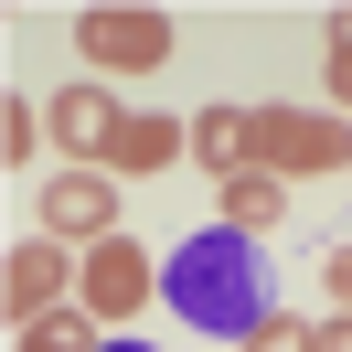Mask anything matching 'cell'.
Wrapping results in <instances>:
<instances>
[{
	"label": "cell",
	"instance_id": "cell-1",
	"mask_svg": "<svg viewBox=\"0 0 352 352\" xmlns=\"http://www.w3.org/2000/svg\"><path fill=\"white\" fill-rule=\"evenodd\" d=\"M160 299H171L192 331H214V342H245V331L267 320L256 235H235V224H214V235H182L171 256H160Z\"/></svg>",
	"mask_w": 352,
	"mask_h": 352
},
{
	"label": "cell",
	"instance_id": "cell-7",
	"mask_svg": "<svg viewBox=\"0 0 352 352\" xmlns=\"http://www.w3.org/2000/svg\"><path fill=\"white\" fill-rule=\"evenodd\" d=\"M43 129L65 139L75 160H107V150H118V129H129V107H118L107 86H65V96L43 107Z\"/></svg>",
	"mask_w": 352,
	"mask_h": 352
},
{
	"label": "cell",
	"instance_id": "cell-15",
	"mask_svg": "<svg viewBox=\"0 0 352 352\" xmlns=\"http://www.w3.org/2000/svg\"><path fill=\"white\" fill-rule=\"evenodd\" d=\"M320 288H331V309H352V245H331V256H320Z\"/></svg>",
	"mask_w": 352,
	"mask_h": 352
},
{
	"label": "cell",
	"instance_id": "cell-12",
	"mask_svg": "<svg viewBox=\"0 0 352 352\" xmlns=\"http://www.w3.org/2000/svg\"><path fill=\"white\" fill-rule=\"evenodd\" d=\"M43 139H54V129H43V118L22 107V96H11V107H0V160H11V171H22V160L43 150Z\"/></svg>",
	"mask_w": 352,
	"mask_h": 352
},
{
	"label": "cell",
	"instance_id": "cell-2",
	"mask_svg": "<svg viewBox=\"0 0 352 352\" xmlns=\"http://www.w3.org/2000/svg\"><path fill=\"white\" fill-rule=\"evenodd\" d=\"M256 160H267L278 182L352 171V118H320V107H256Z\"/></svg>",
	"mask_w": 352,
	"mask_h": 352
},
{
	"label": "cell",
	"instance_id": "cell-17",
	"mask_svg": "<svg viewBox=\"0 0 352 352\" xmlns=\"http://www.w3.org/2000/svg\"><path fill=\"white\" fill-rule=\"evenodd\" d=\"M96 352H150V342H96Z\"/></svg>",
	"mask_w": 352,
	"mask_h": 352
},
{
	"label": "cell",
	"instance_id": "cell-3",
	"mask_svg": "<svg viewBox=\"0 0 352 352\" xmlns=\"http://www.w3.org/2000/svg\"><path fill=\"white\" fill-rule=\"evenodd\" d=\"M75 299H86V320L107 331V320H139V299H160V256L139 235H107V245H86V278H75Z\"/></svg>",
	"mask_w": 352,
	"mask_h": 352
},
{
	"label": "cell",
	"instance_id": "cell-8",
	"mask_svg": "<svg viewBox=\"0 0 352 352\" xmlns=\"http://www.w3.org/2000/svg\"><path fill=\"white\" fill-rule=\"evenodd\" d=\"M192 160H203L214 182L256 171V107H203V118H192Z\"/></svg>",
	"mask_w": 352,
	"mask_h": 352
},
{
	"label": "cell",
	"instance_id": "cell-6",
	"mask_svg": "<svg viewBox=\"0 0 352 352\" xmlns=\"http://www.w3.org/2000/svg\"><path fill=\"white\" fill-rule=\"evenodd\" d=\"M43 235H65V245H107V235H118V182H107V171H65V182H43Z\"/></svg>",
	"mask_w": 352,
	"mask_h": 352
},
{
	"label": "cell",
	"instance_id": "cell-13",
	"mask_svg": "<svg viewBox=\"0 0 352 352\" xmlns=\"http://www.w3.org/2000/svg\"><path fill=\"white\" fill-rule=\"evenodd\" d=\"M309 331H320V320H299V309H267V320L245 331V352H309Z\"/></svg>",
	"mask_w": 352,
	"mask_h": 352
},
{
	"label": "cell",
	"instance_id": "cell-4",
	"mask_svg": "<svg viewBox=\"0 0 352 352\" xmlns=\"http://www.w3.org/2000/svg\"><path fill=\"white\" fill-rule=\"evenodd\" d=\"M75 54L96 75H150L171 65V11H75Z\"/></svg>",
	"mask_w": 352,
	"mask_h": 352
},
{
	"label": "cell",
	"instance_id": "cell-9",
	"mask_svg": "<svg viewBox=\"0 0 352 352\" xmlns=\"http://www.w3.org/2000/svg\"><path fill=\"white\" fill-rule=\"evenodd\" d=\"M224 224H235V235H278V224H288V182L267 171V160L235 171V182H224Z\"/></svg>",
	"mask_w": 352,
	"mask_h": 352
},
{
	"label": "cell",
	"instance_id": "cell-16",
	"mask_svg": "<svg viewBox=\"0 0 352 352\" xmlns=\"http://www.w3.org/2000/svg\"><path fill=\"white\" fill-rule=\"evenodd\" d=\"M309 352H352V309H331V320L309 331Z\"/></svg>",
	"mask_w": 352,
	"mask_h": 352
},
{
	"label": "cell",
	"instance_id": "cell-14",
	"mask_svg": "<svg viewBox=\"0 0 352 352\" xmlns=\"http://www.w3.org/2000/svg\"><path fill=\"white\" fill-rule=\"evenodd\" d=\"M320 75H331V96L352 107V11H331V65H320Z\"/></svg>",
	"mask_w": 352,
	"mask_h": 352
},
{
	"label": "cell",
	"instance_id": "cell-5",
	"mask_svg": "<svg viewBox=\"0 0 352 352\" xmlns=\"http://www.w3.org/2000/svg\"><path fill=\"white\" fill-rule=\"evenodd\" d=\"M75 278H86V256H65V235H22L11 256H0V299H11V331L54 320Z\"/></svg>",
	"mask_w": 352,
	"mask_h": 352
},
{
	"label": "cell",
	"instance_id": "cell-10",
	"mask_svg": "<svg viewBox=\"0 0 352 352\" xmlns=\"http://www.w3.org/2000/svg\"><path fill=\"white\" fill-rule=\"evenodd\" d=\"M171 160H182V129H171V118H129L118 150H107V171L118 182H150V171H171Z\"/></svg>",
	"mask_w": 352,
	"mask_h": 352
},
{
	"label": "cell",
	"instance_id": "cell-11",
	"mask_svg": "<svg viewBox=\"0 0 352 352\" xmlns=\"http://www.w3.org/2000/svg\"><path fill=\"white\" fill-rule=\"evenodd\" d=\"M22 352H96V320H86V309H54V320L22 331Z\"/></svg>",
	"mask_w": 352,
	"mask_h": 352
}]
</instances>
